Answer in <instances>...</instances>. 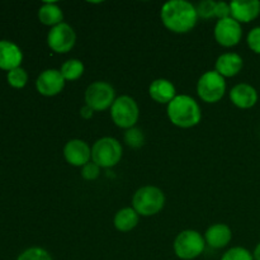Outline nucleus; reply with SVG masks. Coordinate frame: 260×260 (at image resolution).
Instances as JSON below:
<instances>
[{"instance_id": "obj_1", "label": "nucleus", "mask_w": 260, "mask_h": 260, "mask_svg": "<svg viewBox=\"0 0 260 260\" xmlns=\"http://www.w3.org/2000/svg\"><path fill=\"white\" fill-rule=\"evenodd\" d=\"M161 22L167 29L174 33H188L196 27L198 20L194 5L185 0L167 2L160 12Z\"/></svg>"}, {"instance_id": "obj_2", "label": "nucleus", "mask_w": 260, "mask_h": 260, "mask_svg": "<svg viewBox=\"0 0 260 260\" xmlns=\"http://www.w3.org/2000/svg\"><path fill=\"white\" fill-rule=\"evenodd\" d=\"M168 118L179 128H190L197 126L202 119L200 104L192 96L180 94L177 95L167 107Z\"/></svg>"}, {"instance_id": "obj_3", "label": "nucleus", "mask_w": 260, "mask_h": 260, "mask_svg": "<svg viewBox=\"0 0 260 260\" xmlns=\"http://www.w3.org/2000/svg\"><path fill=\"white\" fill-rule=\"evenodd\" d=\"M165 196L160 188L145 185L137 189L132 197V208L144 217H150L164 208Z\"/></svg>"}, {"instance_id": "obj_4", "label": "nucleus", "mask_w": 260, "mask_h": 260, "mask_svg": "<svg viewBox=\"0 0 260 260\" xmlns=\"http://www.w3.org/2000/svg\"><path fill=\"white\" fill-rule=\"evenodd\" d=\"M122 145L114 137H102L91 147V161L99 168H113L122 159Z\"/></svg>"}, {"instance_id": "obj_5", "label": "nucleus", "mask_w": 260, "mask_h": 260, "mask_svg": "<svg viewBox=\"0 0 260 260\" xmlns=\"http://www.w3.org/2000/svg\"><path fill=\"white\" fill-rule=\"evenodd\" d=\"M112 121L119 128L129 129L136 126L140 117V109L136 101L128 95H121L116 98L111 107Z\"/></svg>"}, {"instance_id": "obj_6", "label": "nucleus", "mask_w": 260, "mask_h": 260, "mask_svg": "<svg viewBox=\"0 0 260 260\" xmlns=\"http://www.w3.org/2000/svg\"><path fill=\"white\" fill-rule=\"evenodd\" d=\"M174 253L182 260H193L205 251V238L196 230H184L174 240Z\"/></svg>"}, {"instance_id": "obj_7", "label": "nucleus", "mask_w": 260, "mask_h": 260, "mask_svg": "<svg viewBox=\"0 0 260 260\" xmlns=\"http://www.w3.org/2000/svg\"><path fill=\"white\" fill-rule=\"evenodd\" d=\"M226 93V80L216 70L206 71L197 83V94L205 103H217Z\"/></svg>"}, {"instance_id": "obj_8", "label": "nucleus", "mask_w": 260, "mask_h": 260, "mask_svg": "<svg viewBox=\"0 0 260 260\" xmlns=\"http://www.w3.org/2000/svg\"><path fill=\"white\" fill-rule=\"evenodd\" d=\"M85 104L94 112H103L111 108L116 101L114 88L107 81H94L85 90Z\"/></svg>"}, {"instance_id": "obj_9", "label": "nucleus", "mask_w": 260, "mask_h": 260, "mask_svg": "<svg viewBox=\"0 0 260 260\" xmlns=\"http://www.w3.org/2000/svg\"><path fill=\"white\" fill-rule=\"evenodd\" d=\"M76 43V33L68 23H61L50 29L47 35V45L53 52L68 53Z\"/></svg>"}, {"instance_id": "obj_10", "label": "nucleus", "mask_w": 260, "mask_h": 260, "mask_svg": "<svg viewBox=\"0 0 260 260\" xmlns=\"http://www.w3.org/2000/svg\"><path fill=\"white\" fill-rule=\"evenodd\" d=\"M215 40L222 47H234L239 45L243 37V28L239 22L234 18H226V19L217 20L215 25Z\"/></svg>"}, {"instance_id": "obj_11", "label": "nucleus", "mask_w": 260, "mask_h": 260, "mask_svg": "<svg viewBox=\"0 0 260 260\" xmlns=\"http://www.w3.org/2000/svg\"><path fill=\"white\" fill-rule=\"evenodd\" d=\"M66 80L57 69H47L38 75L36 89L43 96H55L65 88Z\"/></svg>"}, {"instance_id": "obj_12", "label": "nucleus", "mask_w": 260, "mask_h": 260, "mask_svg": "<svg viewBox=\"0 0 260 260\" xmlns=\"http://www.w3.org/2000/svg\"><path fill=\"white\" fill-rule=\"evenodd\" d=\"M63 157L73 167H81L90 162L91 149L85 141L80 139H73L63 146Z\"/></svg>"}, {"instance_id": "obj_13", "label": "nucleus", "mask_w": 260, "mask_h": 260, "mask_svg": "<svg viewBox=\"0 0 260 260\" xmlns=\"http://www.w3.org/2000/svg\"><path fill=\"white\" fill-rule=\"evenodd\" d=\"M231 18L241 23H250L259 17L260 2L258 0H234L230 3Z\"/></svg>"}, {"instance_id": "obj_14", "label": "nucleus", "mask_w": 260, "mask_h": 260, "mask_svg": "<svg viewBox=\"0 0 260 260\" xmlns=\"http://www.w3.org/2000/svg\"><path fill=\"white\" fill-rule=\"evenodd\" d=\"M258 91L250 84H238L230 90V101L240 109L253 108L258 102Z\"/></svg>"}, {"instance_id": "obj_15", "label": "nucleus", "mask_w": 260, "mask_h": 260, "mask_svg": "<svg viewBox=\"0 0 260 260\" xmlns=\"http://www.w3.org/2000/svg\"><path fill=\"white\" fill-rule=\"evenodd\" d=\"M23 53L15 43L10 41H0V69L9 73L10 70L20 68Z\"/></svg>"}, {"instance_id": "obj_16", "label": "nucleus", "mask_w": 260, "mask_h": 260, "mask_svg": "<svg viewBox=\"0 0 260 260\" xmlns=\"http://www.w3.org/2000/svg\"><path fill=\"white\" fill-rule=\"evenodd\" d=\"M244 68V60L239 53L226 52L217 57L215 63V70L223 78L236 76Z\"/></svg>"}, {"instance_id": "obj_17", "label": "nucleus", "mask_w": 260, "mask_h": 260, "mask_svg": "<svg viewBox=\"0 0 260 260\" xmlns=\"http://www.w3.org/2000/svg\"><path fill=\"white\" fill-rule=\"evenodd\" d=\"M233 239V231L225 223H215L210 226L205 233V241L213 249H222L230 244Z\"/></svg>"}, {"instance_id": "obj_18", "label": "nucleus", "mask_w": 260, "mask_h": 260, "mask_svg": "<svg viewBox=\"0 0 260 260\" xmlns=\"http://www.w3.org/2000/svg\"><path fill=\"white\" fill-rule=\"evenodd\" d=\"M149 94L152 101L159 104H169L177 96L174 84L168 79H156L149 86Z\"/></svg>"}, {"instance_id": "obj_19", "label": "nucleus", "mask_w": 260, "mask_h": 260, "mask_svg": "<svg viewBox=\"0 0 260 260\" xmlns=\"http://www.w3.org/2000/svg\"><path fill=\"white\" fill-rule=\"evenodd\" d=\"M140 220V215L132 207H124L114 216V228L121 233H128L134 230Z\"/></svg>"}, {"instance_id": "obj_20", "label": "nucleus", "mask_w": 260, "mask_h": 260, "mask_svg": "<svg viewBox=\"0 0 260 260\" xmlns=\"http://www.w3.org/2000/svg\"><path fill=\"white\" fill-rule=\"evenodd\" d=\"M38 19L42 24L52 28L63 23V13L56 3H43L38 10Z\"/></svg>"}, {"instance_id": "obj_21", "label": "nucleus", "mask_w": 260, "mask_h": 260, "mask_svg": "<svg viewBox=\"0 0 260 260\" xmlns=\"http://www.w3.org/2000/svg\"><path fill=\"white\" fill-rule=\"evenodd\" d=\"M84 70H85L84 63L78 58H70V60L65 61L60 69L61 74L66 81H75L80 79L83 76Z\"/></svg>"}, {"instance_id": "obj_22", "label": "nucleus", "mask_w": 260, "mask_h": 260, "mask_svg": "<svg viewBox=\"0 0 260 260\" xmlns=\"http://www.w3.org/2000/svg\"><path fill=\"white\" fill-rule=\"evenodd\" d=\"M7 79L10 86H13V88L15 89H22L27 85L28 74L24 69L17 68L8 73Z\"/></svg>"}, {"instance_id": "obj_23", "label": "nucleus", "mask_w": 260, "mask_h": 260, "mask_svg": "<svg viewBox=\"0 0 260 260\" xmlns=\"http://www.w3.org/2000/svg\"><path fill=\"white\" fill-rule=\"evenodd\" d=\"M124 142L134 149H139L145 144V136L141 129L137 127H132L124 132Z\"/></svg>"}, {"instance_id": "obj_24", "label": "nucleus", "mask_w": 260, "mask_h": 260, "mask_svg": "<svg viewBox=\"0 0 260 260\" xmlns=\"http://www.w3.org/2000/svg\"><path fill=\"white\" fill-rule=\"evenodd\" d=\"M17 260H52V256L45 249L33 246L23 251Z\"/></svg>"}, {"instance_id": "obj_25", "label": "nucleus", "mask_w": 260, "mask_h": 260, "mask_svg": "<svg viewBox=\"0 0 260 260\" xmlns=\"http://www.w3.org/2000/svg\"><path fill=\"white\" fill-rule=\"evenodd\" d=\"M221 260H254L253 253L243 246H235L226 251Z\"/></svg>"}, {"instance_id": "obj_26", "label": "nucleus", "mask_w": 260, "mask_h": 260, "mask_svg": "<svg viewBox=\"0 0 260 260\" xmlns=\"http://www.w3.org/2000/svg\"><path fill=\"white\" fill-rule=\"evenodd\" d=\"M196 9H197L198 18L211 19V18L215 17L216 2H213V0H205V2H201L200 4L196 7Z\"/></svg>"}, {"instance_id": "obj_27", "label": "nucleus", "mask_w": 260, "mask_h": 260, "mask_svg": "<svg viewBox=\"0 0 260 260\" xmlns=\"http://www.w3.org/2000/svg\"><path fill=\"white\" fill-rule=\"evenodd\" d=\"M246 42H248L249 48H250L254 53L260 55V25L254 27L253 29L248 33Z\"/></svg>"}, {"instance_id": "obj_28", "label": "nucleus", "mask_w": 260, "mask_h": 260, "mask_svg": "<svg viewBox=\"0 0 260 260\" xmlns=\"http://www.w3.org/2000/svg\"><path fill=\"white\" fill-rule=\"evenodd\" d=\"M101 174V168L95 162H88L81 168V177L85 180H95Z\"/></svg>"}, {"instance_id": "obj_29", "label": "nucleus", "mask_w": 260, "mask_h": 260, "mask_svg": "<svg viewBox=\"0 0 260 260\" xmlns=\"http://www.w3.org/2000/svg\"><path fill=\"white\" fill-rule=\"evenodd\" d=\"M215 17L220 19H226V18L231 17V9L230 4L225 2H216V10H215Z\"/></svg>"}, {"instance_id": "obj_30", "label": "nucleus", "mask_w": 260, "mask_h": 260, "mask_svg": "<svg viewBox=\"0 0 260 260\" xmlns=\"http://www.w3.org/2000/svg\"><path fill=\"white\" fill-rule=\"evenodd\" d=\"M93 114H94V111L90 108V107L86 106V104L80 108V117H81V118L90 119L91 117H93Z\"/></svg>"}, {"instance_id": "obj_31", "label": "nucleus", "mask_w": 260, "mask_h": 260, "mask_svg": "<svg viewBox=\"0 0 260 260\" xmlns=\"http://www.w3.org/2000/svg\"><path fill=\"white\" fill-rule=\"evenodd\" d=\"M253 256H254V260H260V243L255 246V249H254Z\"/></svg>"}]
</instances>
